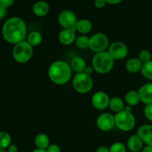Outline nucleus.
Wrapping results in <instances>:
<instances>
[{"instance_id": "f257e3e1", "label": "nucleus", "mask_w": 152, "mask_h": 152, "mask_svg": "<svg viewBox=\"0 0 152 152\" xmlns=\"http://www.w3.org/2000/svg\"><path fill=\"white\" fill-rule=\"evenodd\" d=\"M4 39L10 44L16 45L25 41L27 35L26 24L19 17H11L4 22L2 26Z\"/></svg>"}, {"instance_id": "f03ea898", "label": "nucleus", "mask_w": 152, "mask_h": 152, "mask_svg": "<svg viewBox=\"0 0 152 152\" xmlns=\"http://www.w3.org/2000/svg\"><path fill=\"white\" fill-rule=\"evenodd\" d=\"M48 74L52 83L58 86H62L68 83L71 80L72 68L68 62L57 60L50 64Z\"/></svg>"}, {"instance_id": "7ed1b4c3", "label": "nucleus", "mask_w": 152, "mask_h": 152, "mask_svg": "<svg viewBox=\"0 0 152 152\" xmlns=\"http://www.w3.org/2000/svg\"><path fill=\"white\" fill-rule=\"evenodd\" d=\"M114 59L108 51L95 53L92 59V66L96 72L100 74L109 73L114 67Z\"/></svg>"}, {"instance_id": "20e7f679", "label": "nucleus", "mask_w": 152, "mask_h": 152, "mask_svg": "<svg viewBox=\"0 0 152 152\" xmlns=\"http://www.w3.org/2000/svg\"><path fill=\"white\" fill-rule=\"evenodd\" d=\"M33 53V46L28 41H23L15 45L13 49V57L18 63H25L31 59Z\"/></svg>"}, {"instance_id": "39448f33", "label": "nucleus", "mask_w": 152, "mask_h": 152, "mask_svg": "<svg viewBox=\"0 0 152 152\" xmlns=\"http://www.w3.org/2000/svg\"><path fill=\"white\" fill-rule=\"evenodd\" d=\"M73 88L77 93L88 94L91 91L93 88V80L91 75L86 73H78L76 74L72 80Z\"/></svg>"}, {"instance_id": "423d86ee", "label": "nucleus", "mask_w": 152, "mask_h": 152, "mask_svg": "<svg viewBox=\"0 0 152 152\" xmlns=\"http://www.w3.org/2000/svg\"><path fill=\"white\" fill-rule=\"evenodd\" d=\"M114 120H115V126L117 129H120L122 132H130L131 130L134 128L135 120L134 116L132 112L123 111L117 113L114 115Z\"/></svg>"}, {"instance_id": "0eeeda50", "label": "nucleus", "mask_w": 152, "mask_h": 152, "mask_svg": "<svg viewBox=\"0 0 152 152\" xmlns=\"http://www.w3.org/2000/svg\"><path fill=\"white\" fill-rule=\"evenodd\" d=\"M108 38L102 33H96L89 39V48L95 53L105 51L108 48Z\"/></svg>"}, {"instance_id": "6e6552de", "label": "nucleus", "mask_w": 152, "mask_h": 152, "mask_svg": "<svg viewBox=\"0 0 152 152\" xmlns=\"http://www.w3.org/2000/svg\"><path fill=\"white\" fill-rule=\"evenodd\" d=\"M77 18L74 12L69 10H62L58 16L59 25L63 29H73L75 28L77 23Z\"/></svg>"}, {"instance_id": "1a4fd4ad", "label": "nucleus", "mask_w": 152, "mask_h": 152, "mask_svg": "<svg viewBox=\"0 0 152 152\" xmlns=\"http://www.w3.org/2000/svg\"><path fill=\"white\" fill-rule=\"evenodd\" d=\"M108 53L114 60H122L127 56L129 49L122 42H114L108 47Z\"/></svg>"}, {"instance_id": "9d476101", "label": "nucleus", "mask_w": 152, "mask_h": 152, "mask_svg": "<svg viewBox=\"0 0 152 152\" xmlns=\"http://www.w3.org/2000/svg\"><path fill=\"white\" fill-rule=\"evenodd\" d=\"M96 126L102 132L111 131L115 126L114 115L108 112L102 113L96 119Z\"/></svg>"}, {"instance_id": "9b49d317", "label": "nucleus", "mask_w": 152, "mask_h": 152, "mask_svg": "<svg viewBox=\"0 0 152 152\" xmlns=\"http://www.w3.org/2000/svg\"><path fill=\"white\" fill-rule=\"evenodd\" d=\"M110 99L105 92L97 91L92 96L91 103L94 108L99 111H103L109 107Z\"/></svg>"}, {"instance_id": "f8f14e48", "label": "nucleus", "mask_w": 152, "mask_h": 152, "mask_svg": "<svg viewBox=\"0 0 152 152\" xmlns=\"http://www.w3.org/2000/svg\"><path fill=\"white\" fill-rule=\"evenodd\" d=\"M76 31L75 28L73 29H63L60 31L59 34V42L64 45H69L72 44L74 42H75L77 37H76Z\"/></svg>"}, {"instance_id": "ddd939ff", "label": "nucleus", "mask_w": 152, "mask_h": 152, "mask_svg": "<svg viewBox=\"0 0 152 152\" xmlns=\"http://www.w3.org/2000/svg\"><path fill=\"white\" fill-rule=\"evenodd\" d=\"M137 134L146 145L152 146V125H142L137 129Z\"/></svg>"}, {"instance_id": "4468645a", "label": "nucleus", "mask_w": 152, "mask_h": 152, "mask_svg": "<svg viewBox=\"0 0 152 152\" xmlns=\"http://www.w3.org/2000/svg\"><path fill=\"white\" fill-rule=\"evenodd\" d=\"M141 102L145 105L152 103V83H148L141 86L137 91Z\"/></svg>"}, {"instance_id": "2eb2a0df", "label": "nucleus", "mask_w": 152, "mask_h": 152, "mask_svg": "<svg viewBox=\"0 0 152 152\" xmlns=\"http://www.w3.org/2000/svg\"><path fill=\"white\" fill-rule=\"evenodd\" d=\"M143 143L137 134H133L128 139L127 148L132 152H140L143 148Z\"/></svg>"}, {"instance_id": "dca6fc26", "label": "nucleus", "mask_w": 152, "mask_h": 152, "mask_svg": "<svg viewBox=\"0 0 152 152\" xmlns=\"http://www.w3.org/2000/svg\"><path fill=\"white\" fill-rule=\"evenodd\" d=\"M143 63L140 60L139 58H131L128 59L126 63V68L127 71L132 74H136V73L141 71Z\"/></svg>"}, {"instance_id": "f3484780", "label": "nucleus", "mask_w": 152, "mask_h": 152, "mask_svg": "<svg viewBox=\"0 0 152 152\" xmlns=\"http://www.w3.org/2000/svg\"><path fill=\"white\" fill-rule=\"evenodd\" d=\"M49 5L45 1H38L33 6V12L38 17L45 16L49 12Z\"/></svg>"}, {"instance_id": "a211bd4d", "label": "nucleus", "mask_w": 152, "mask_h": 152, "mask_svg": "<svg viewBox=\"0 0 152 152\" xmlns=\"http://www.w3.org/2000/svg\"><path fill=\"white\" fill-rule=\"evenodd\" d=\"M70 65L72 68V71H75L77 74L85 72V70L87 67L86 60L81 56H75L73 58L71 59Z\"/></svg>"}, {"instance_id": "6ab92c4d", "label": "nucleus", "mask_w": 152, "mask_h": 152, "mask_svg": "<svg viewBox=\"0 0 152 152\" xmlns=\"http://www.w3.org/2000/svg\"><path fill=\"white\" fill-rule=\"evenodd\" d=\"M34 144L37 146V148L46 150L50 145V139L45 134H38L36 135L35 138H34Z\"/></svg>"}, {"instance_id": "aec40b11", "label": "nucleus", "mask_w": 152, "mask_h": 152, "mask_svg": "<svg viewBox=\"0 0 152 152\" xmlns=\"http://www.w3.org/2000/svg\"><path fill=\"white\" fill-rule=\"evenodd\" d=\"M75 29L77 32L80 33L83 35L87 34L91 31L92 24L88 19H83L77 21V23L76 25Z\"/></svg>"}, {"instance_id": "412c9836", "label": "nucleus", "mask_w": 152, "mask_h": 152, "mask_svg": "<svg viewBox=\"0 0 152 152\" xmlns=\"http://www.w3.org/2000/svg\"><path fill=\"white\" fill-rule=\"evenodd\" d=\"M125 102L128 105H130L132 107L138 105L140 102H141L140 96L138 91H130L128 92L125 96Z\"/></svg>"}, {"instance_id": "4be33fe9", "label": "nucleus", "mask_w": 152, "mask_h": 152, "mask_svg": "<svg viewBox=\"0 0 152 152\" xmlns=\"http://www.w3.org/2000/svg\"><path fill=\"white\" fill-rule=\"evenodd\" d=\"M125 104L124 101L120 97H117V96H114L110 99L109 102V108L113 111V112H115L116 114L120 111H123L125 108Z\"/></svg>"}, {"instance_id": "5701e85b", "label": "nucleus", "mask_w": 152, "mask_h": 152, "mask_svg": "<svg viewBox=\"0 0 152 152\" xmlns=\"http://www.w3.org/2000/svg\"><path fill=\"white\" fill-rule=\"evenodd\" d=\"M27 41L33 47H36L41 44L42 41V36L38 31H32L28 34Z\"/></svg>"}, {"instance_id": "b1692460", "label": "nucleus", "mask_w": 152, "mask_h": 152, "mask_svg": "<svg viewBox=\"0 0 152 152\" xmlns=\"http://www.w3.org/2000/svg\"><path fill=\"white\" fill-rule=\"evenodd\" d=\"M11 145V137L7 132H1L0 133V148H8Z\"/></svg>"}, {"instance_id": "393cba45", "label": "nucleus", "mask_w": 152, "mask_h": 152, "mask_svg": "<svg viewBox=\"0 0 152 152\" xmlns=\"http://www.w3.org/2000/svg\"><path fill=\"white\" fill-rule=\"evenodd\" d=\"M140 73L145 79L152 80V60L142 65Z\"/></svg>"}, {"instance_id": "a878e982", "label": "nucleus", "mask_w": 152, "mask_h": 152, "mask_svg": "<svg viewBox=\"0 0 152 152\" xmlns=\"http://www.w3.org/2000/svg\"><path fill=\"white\" fill-rule=\"evenodd\" d=\"M89 37L86 35H80L77 37L75 40V44L79 48L86 49L89 47Z\"/></svg>"}, {"instance_id": "bb28decb", "label": "nucleus", "mask_w": 152, "mask_h": 152, "mask_svg": "<svg viewBox=\"0 0 152 152\" xmlns=\"http://www.w3.org/2000/svg\"><path fill=\"white\" fill-rule=\"evenodd\" d=\"M127 147L121 142H115L109 147L110 152H126Z\"/></svg>"}, {"instance_id": "cd10ccee", "label": "nucleus", "mask_w": 152, "mask_h": 152, "mask_svg": "<svg viewBox=\"0 0 152 152\" xmlns=\"http://www.w3.org/2000/svg\"><path fill=\"white\" fill-rule=\"evenodd\" d=\"M138 58L143 64L146 63V62L152 60V54L148 50H142L140 52Z\"/></svg>"}, {"instance_id": "c85d7f7f", "label": "nucleus", "mask_w": 152, "mask_h": 152, "mask_svg": "<svg viewBox=\"0 0 152 152\" xmlns=\"http://www.w3.org/2000/svg\"><path fill=\"white\" fill-rule=\"evenodd\" d=\"M144 115L147 120L152 122V103L145 105L144 108Z\"/></svg>"}, {"instance_id": "c756f323", "label": "nucleus", "mask_w": 152, "mask_h": 152, "mask_svg": "<svg viewBox=\"0 0 152 152\" xmlns=\"http://www.w3.org/2000/svg\"><path fill=\"white\" fill-rule=\"evenodd\" d=\"M46 150L48 152H61L60 147L56 144H50Z\"/></svg>"}, {"instance_id": "7c9ffc66", "label": "nucleus", "mask_w": 152, "mask_h": 152, "mask_svg": "<svg viewBox=\"0 0 152 152\" xmlns=\"http://www.w3.org/2000/svg\"><path fill=\"white\" fill-rule=\"evenodd\" d=\"M14 1L15 0H0V5L7 8L13 5Z\"/></svg>"}, {"instance_id": "2f4dec72", "label": "nucleus", "mask_w": 152, "mask_h": 152, "mask_svg": "<svg viewBox=\"0 0 152 152\" xmlns=\"http://www.w3.org/2000/svg\"><path fill=\"white\" fill-rule=\"evenodd\" d=\"M106 1L105 0H95L94 5L97 8H102L106 4Z\"/></svg>"}, {"instance_id": "473e14b6", "label": "nucleus", "mask_w": 152, "mask_h": 152, "mask_svg": "<svg viewBox=\"0 0 152 152\" xmlns=\"http://www.w3.org/2000/svg\"><path fill=\"white\" fill-rule=\"evenodd\" d=\"M6 13H7V8L3 7V6L0 5V19H4Z\"/></svg>"}, {"instance_id": "72a5a7b5", "label": "nucleus", "mask_w": 152, "mask_h": 152, "mask_svg": "<svg viewBox=\"0 0 152 152\" xmlns=\"http://www.w3.org/2000/svg\"><path fill=\"white\" fill-rule=\"evenodd\" d=\"M96 152H110V148L107 146H100L96 149Z\"/></svg>"}, {"instance_id": "f704fd0d", "label": "nucleus", "mask_w": 152, "mask_h": 152, "mask_svg": "<svg viewBox=\"0 0 152 152\" xmlns=\"http://www.w3.org/2000/svg\"><path fill=\"white\" fill-rule=\"evenodd\" d=\"M7 151L10 152H17L18 151V147L14 144H11L10 146L7 148Z\"/></svg>"}, {"instance_id": "c9c22d12", "label": "nucleus", "mask_w": 152, "mask_h": 152, "mask_svg": "<svg viewBox=\"0 0 152 152\" xmlns=\"http://www.w3.org/2000/svg\"><path fill=\"white\" fill-rule=\"evenodd\" d=\"M94 71V69L93 66H87L86 67V70H85V73H86L87 74H88V75H91V74L93 73V71Z\"/></svg>"}, {"instance_id": "e433bc0d", "label": "nucleus", "mask_w": 152, "mask_h": 152, "mask_svg": "<svg viewBox=\"0 0 152 152\" xmlns=\"http://www.w3.org/2000/svg\"><path fill=\"white\" fill-rule=\"evenodd\" d=\"M105 1H106V2L108 3V4H119V3L121 2L123 0H105Z\"/></svg>"}, {"instance_id": "4c0bfd02", "label": "nucleus", "mask_w": 152, "mask_h": 152, "mask_svg": "<svg viewBox=\"0 0 152 152\" xmlns=\"http://www.w3.org/2000/svg\"><path fill=\"white\" fill-rule=\"evenodd\" d=\"M141 152H152V146L151 145H145L143 147Z\"/></svg>"}, {"instance_id": "58836bf2", "label": "nucleus", "mask_w": 152, "mask_h": 152, "mask_svg": "<svg viewBox=\"0 0 152 152\" xmlns=\"http://www.w3.org/2000/svg\"><path fill=\"white\" fill-rule=\"evenodd\" d=\"M125 111H128V112H132V106H130V105H126L125 106V108H124Z\"/></svg>"}, {"instance_id": "ea45409f", "label": "nucleus", "mask_w": 152, "mask_h": 152, "mask_svg": "<svg viewBox=\"0 0 152 152\" xmlns=\"http://www.w3.org/2000/svg\"><path fill=\"white\" fill-rule=\"evenodd\" d=\"M32 152H48L47 150L40 149V148H35Z\"/></svg>"}, {"instance_id": "a19ab883", "label": "nucleus", "mask_w": 152, "mask_h": 152, "mask_svg": "<svg viewBox=\"0 0 152 152\" xmlns=\"http://www.w3.org/2000/svg\"><path fill=\"white\" fill-rule=\"evenodd\" d=\"M6 152H10V151H7Z\"/></svg>"}, {"instance_id": "79ce46f5", "label": "nucleus", "mask_w": 152, "mask_h": 152, "mask_svg": "<svg viewBox=\"0 0 152 152\" xmlns=\"http://www.w3.org/2000/svg\"><path fill=\"white\" fill-rule=\"evenodd\" d=\"M94 1H95V0H94Z\"/></svg>"}]
</instances>
